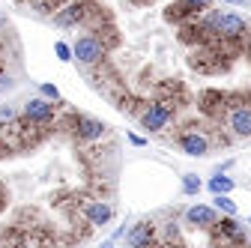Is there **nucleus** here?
<instances>
[{
	"instance_id": "obj_1",
	"label": "nucleus",
	"mask_w": 251,
	"mask_h": 248,
	"mask_svg": "<svg viewBox=\"0 0 251 248\" xmlns=\"http://www.w3.org/2000/svg\"><path fill=\"white\" fill-rule=\"evenodd\" d=\"M108 54V45L102 42L99 30H87V33H81L75 42H72V60L81 66H96L102 63Z\"/></svg>"
},
{
	"instance_id": "obj_2",
	"label": "nucleus",
	"mask_w": 251,
	"mask_h": 248,
	"mask_svg": "<svg viewBox=\"0 0 251 248\" xmlns=\"http://www.w3.org/2000/svg\"><path fill=\"white\" fill-rule=\"evenodd\" d=\"M222 108H225V126L236 138H251V102L222 96Z\"/></svg>"
},
{
	"instance_id": "obj_3",
	"label": "nucleus",
	"mask_w": 251,
	"mask_h": 248,
	"mask_svg": "<svg viewBox=\"0 0 251 248\" xmlns=\"http://www.w3.org/2000/svg\"><path fill=\"white\" fill-rule=\"evenodd\" d=\"M90 12H93V0H66L60 9L51 12V21H54L60 30H72V27L84 24Z\"/></svg>"
},
{
	"instance_id": "obj_4",
	"label": "nucleus",
	"mask_w": 251,
	"mask_h": 248,
	"mask_svg": "<svg viewBox=\"0 0 251 248\" xmlns=\"http://www.w3.org/2000/svg\"><path fill=\"white\" fill-rule=\"evenodd\" d=\"M174 114H176V105L174 102H152L141 114V129H147V132H165L171 126Z\"/></svg>"
},
{
	"instance_id": "obj_5",
	"label": "nucleus",
	"mask_w": 251,
	"mask_h": 248,
	"mask_svg": "<svg viewBox=\"0 0 251 248\" xmlns=\"http://www.w3.org/2000/svg\"><path fill=\"white\" fill-rule=\"evenodd\" d=\"M57 117V105L45 96H36V99H27L24 108H21V120L30 123V126H48Z\"/></svg>"
},
{
	"instance_id": "obj_6",
	"label": "nucleus",
	"mask_w": 251,
	"mask_h": 248,
	"mask_svg": "<svg viewBox=\"0 0 251 248\" xmlns=\"http://www.w3.org/2000/svg\"><path fill=\"white\" fill-rule=\"evenodd\" d=\"M176 147L185 152V156H192V159H203V156H209V138L198 129V126H188L185 132H179L176 135Z\"/></svg>"
},
{
	"instance_id": "obj_7",
	"label": "nucleus",
	"mask_w": 251,
	"mask_h": 248,
	"mask_svg": "<svg viewBox=\"0 0 251 248\" xmlns=\"http://www.w3.org/2000/svg\"><path fill=\"white\" fill-rule=\"evenodd\" d=\"M182 222L188 227H195V230H212V224L218 222V209L206 206V203H192L182 212Z\"/></svg>"
},
{
	"instance_id": "obj_8",
	"label": "nucleus",
	"mask_w": 251,
	"mask_h": 248,
	"mask_svg": "<svg viewBox=\"0 0 251 248\" xmlns=\"http://www.w3.org/2000/svg\"><path fill=\"white\" fill-rule=\"evenodd\" d=\"M212 230H215L212 242H236V245L248 242V233H245V227L236 222V215H225V219H218V222L212 224Z\"/></svg>"
},
{
	"instance_id": "obj_9",
	"label": "nucleus",
	"mask_w": 251,
	"mask_h": 248,
	"mask_svg": "<svg viewBox=\"0 0 251 248\" xmlns=\"http://www.w3.org/2000/svg\"><path fill=\"white\" fill-rule=\"evenodd\" d=\"M72 129H75V135L81 138V141H102L105 135H108V126L102 120H93V117H87V114H78L75 120H72Z\"/></svg>"
},
{
	"instance_id": "obj_10",
	"label": "nucleus",
	"mask_w": 251,
	"mask_h": 248,
	"mask_svg": "<svg viewBox=\"0 0 251 248\" xmlns=\"http://www.w3.org/2000/svg\"><path fill=\"white\" fill-rule=\"evenodd\" d=\"M81 215H84L87 224L102 227V224H108V222L114 219V206H111L108 200H90V203L81 206Z\"/></svg>"
},
{
	"instance_id": "obj_11",
	"label": "nucleus",
	"mask_w": 251,
	"mask_h": 248,
	"mask_svg": "<svg viewBox=\"0 0 251 248\" xmlns=\"http://www.w3.org/2000/svg\"><path fill=\"white\" fill-rule=\"evenodd\" d=\"M155 239V224L152 222H138L129 233H126V245H132V248H141V245H152Z\"/></svg>"
},
{
	"instance_id": "obj_12",
	"label": "nucleus",
	"mask_w": 251,
	"mask_h": 248,
	"mask_svg": "<svg viewBox=\"0 0 251 248\" xmlns=\"http://www.w3.org/2000/svg\"><path fill=\"white\" fill-rule=\"evenodd\" d=\"M206 189H209L212 195H230V192L236 189V182H233L225 171H215V176H209V182H206Z\"/></svg>"
},
{
	"instance_id": "obj_13",
	"label": "nucleus",
	"mask_w": 251,
	"mask_h": 248,
	"mask_svg": "<svg viewBox=\"0 0 251 248\" xmlns=\"http://www.w3.org/2000/svg\"><path fill=\"white\" fill-rule=\"evenodd\" d=\"M201 189H203V182L198 179V174H182V195L185 198L201 195Z\"/></svg>"
},
{
	"instance_id": "obj_14",
	"label": "nucleus",
	"mask_w": 251,
	"mask_h": 248,
	"mask_svg": "<svg viewBox=\"0 0 251 248\" xmlns=\"http://www.w3.org/2000/svg\"><path fill=\"white\" fill-rule=\"evenodd\" d=\"M212 206H215L218 212H225V215H236V212H239V209H236V203L230 200V195H215Z\"/></svg>"
},
{
	"instance_id": "obj_15",
	"label": "nucleus",
	"mask_w": 251,
	"mask_h": 248,
	"mask_svg": "<svg viewBox=\"0 0 251 248\" xmlns=\"http://www.w3.org/2000/svg\"><path fill=\"white\" fill-rule=\"evenodd\" d=\"M39 96H45V99H51V102H60V90H57L54 84H39Z\"/></svg>"
},
{
	"instance_id": "obj_16",
	"label": "nucleus",
	"mask_w": 251,
	"mask_h": 248,
	"mask_svg": "<svg viewBox=\"0 0 251 248\" xmlns=\"http://www.w3.org/2000/svg\"><path fill=\"white\" fill-rule=\"evenodd\" d=\"M182 3L198 15V12H203V9H209V6H212V0H182Z\"/></svg>"
},
{
	"instance_id": "obj_17",
	"label": "nucleus",
	"mask_w": 251,
	"mask_h": 248,
	"mask_svg": "<svg viewBox=\"0 0 251 248\" xmlns=\"http://www.w3.org/2000/svg\"><path fill=\"white\" fill-rule=\"evenodd\" d=\"M57 57L63 60V63H69V60H72V45H66V42H57Z\"/></svg>"
},
{
	"instance_id": "obj_18",
	"label": "nucleus",
	"mask_w": 251,
	"mask_h": 248,
	"mask_svg": "<svg viewBox=\"0 0 251 248\" xmlns=\"http://www.w3.org/2000/svg\"><path fill=\"white\" fill-rule=\"evenodd\" d=\"M0 120H6V123L15 120V108H9V105H6V108H0Z\"/></svg>"
},
{
	"instance_id": "obj_19",
	"label": "nucleus",
	"mask_w": 251,
	"mask_h": 248,
	"mask_svg": "<svg viewBox=\"0 0 251 248\" xmlns=\"http://www.w3.org/2000/svg\"><path fill=\"white\" fill-rule=\"evenodd\" d=\"M129 141H132L135 147H147V138H141V135H129Z\"/></svg>"
},
{
	"instance_id": "obj_20",
	"label": "nucleus",
	"mask_w": 251,
	"mask_h": 248,
	"mask_svg": "<svg viewBox=\"0 0 251 248\" xmlns=\"http://www.w3.org/2000/svg\"><path fill=\"white\" fill-rule=\"evenodd\" d=\"M225 3H230V6H245L248 0H225Z\"/></svg>"
},
{
	"instance_id": "obj_21",
	"label": "nucleus",
	"mask_w": 251,
	"mask_h": 248,
	"mask_svg": "<svg viewBox=\"0 0 251 248\" xmlns=\"http://www.w3.org/2000/svg\"><path fill=\"white\" fill-rule=\"evenodd\" d=\"M248 224H251V219H248Z\"/></svg>"
}]
</instances>
